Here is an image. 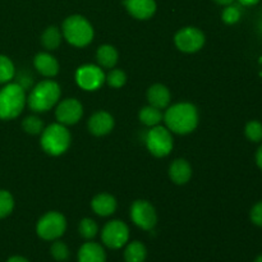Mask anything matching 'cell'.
Instances as JSON below:
<instances>
[{
    "label": "cell",
    "mask_w": 262,
    "mask_h": 262,
    "mask_svg": "<svg viewBox=\"0 0 262 262\" xmlns=\"http://www.w3.org/2000/svg\"><path fill=\"white\" fill-rule=\"evenodd\" d=\"M163 120L171 133L188 135L199 125L200 114L197 107L191 102H178L168 107Z\"/></svg>",
    "instance_id": "cell-1"
},
{
    "label": "cell",
    "mask_w": 262,
    "mask_h": 262,
    "mask_svg": "<svg viewBox=\"0 0 262 262\" xmlns=\"http://www.w3.org/2000/svg\"><path fill=\"white\" fill-rule=\"evenodd\" d=\"M60 95V86L53 79H45L32 87L27 97V105L32 112L45 113L58 104Z\"/></svg>",
    "instance_id": "cell-2"
},
{
    "label": "cell",
    "mask_w": 262,
    "mask_h": 262,
    "mask_svg": "<svg viewBox=\"0 0 262 262\" xmlns=\"http://www.w3.org/2000/svg\"><path fill=\"white\" fill-rule=\"evenodd\" d=\"M61 35L71 45L76 48H84L92 42L95 31L87 18L83 15L73 14L64 19Z\"/></svg>",
    "instance_id": "cell-3"
},
{
    "label": "cell",
    "mask_w": 262,
    "mask_h": 262,
    "mask_svg": "<svg viewBox=\"0 0 262 262\" xmlns=\"http://www.w3.org/2000/svg\"><path fill=\"white\" fill-rule=\"evenodd\" d=\"M27 104L26 90L17 82L7 83L0 90V119L10 120L20 115Z\"/></svg>",
    "instance_id": "cell-4"
},
{
    "label": "cell",
    "mask_w": 262,
    "mask_h": 262,
    "mask_svg": "<svg viewBox=\"0 0 262 262\" xmlns=\"http://www.w3.org/2000/svg\"><path fill=\"white\" fill-rule=\"evenodd\" d=\"M72 136L67 125L60 123H53L43 128L41 133V147L51 156H60L71 146Z\"/></svg>",
    "instance_id": "cell-5"
},
{
    "label": "cell",
    "mask_w": 262,
    "mask_h": 262,
    "mask_svg": "<svg viewBox=\"0 0 262 262\" xmlns=\"http://www.w3.org/2000/svg\"><path fill=\"white\" fill-rule=\"evenodd\" d=\"M146 147L156 158H165L174 147V140L171 132L163 125L151 127L146 135Z\"/></svg>",
    "instance_id": "cell-6"
},
{
    "label": "cell",
    "mask_w": 262,
    "mask_h": 262,
    "mask_svg": "<svg viewBox=\"0 0 262 262\" xmlns=\"http://www.w3.org/2000/svg\"><path fill=\"white\" fill-rule=\"evenodd\" d=\"M67 219L58 211L46 212L36 224V233L45 241H56L66 233Z\"/></svg>",
    "instance_id": "cell-7"
},
{
    "label": "cell",
    "mask_w": 262,
    "mask_h": 262,
    "mask_svg": "<svg viewBox=\"0 0 262 262\" xmlns=\"http://www.w3.org/2000/svg\"><path fill=\"white\" fill-rule=\"evenodd\" d=\"M101 239L106 247L112 250H119L128 243L129 228L122 220H112L102 228Z\"/></svg>",
    "instance_id": "cell-8"
},
{
    "label": "cell",
    "mask_w": 262,
    "mask_h": 262,
    "mask_svg": "<svg viewBox=\"0 0 262 262\" xmlns=\"http://www.w3.org/2000/svg\"><path fill=\"white\" fill-rule=\"evenodd\" d=\"M205 33L197 27H184L174 36V43L183 53H197L205 45Z\"/></svg>",
    "instance_id": "cell-9"
},
{
    "label": "cell",
    "mask_w": 262,
    "mask_h": 262,
    "mask_svg": "<svg viewBox=\"0 0 262 262\" xmlns=\"http://www.w3.org/2000/svg\"><path fill=\"white\" fill-rule=\"evenodd\" d=\"M104 71L100 66L84 64L76 71V82L84 91H96L105 83Z\"/></svg>",
    "instance_id": "cell-10"
},
{
    "label": "cell",
    "mask_w": 262,
    "mask_h": 262,
    "mask_svg": "<svg viewBox=\"0 0 262 262\" xmlns=\"http://www.w3.org/2000/svg\"><path fill=\"white\" fill-rule=\"evenodd\" d=\"M130 219L141 229L152 230L158 223V214L151 202L137 200L130 206Z\"/></svg>",
    "instance_id": "cell-11"
},
{
    "label": "cell",
    "mask_w": 262,
    "mask_h": 262,
    "mask_svg": "<svg viewBox=\"0 0 262 262\" xmlns=\"http://www.w3.org/2000/svg\"><path fill=\"white\" fill-rule=\"evenodd\" d=\"M83 115V106L74 97L66 99L56 105L55 118L63 125H73L79 122Z\"/></svg>",
    "instance_id": "cell-12"
},
{
    "label": "cell",
    "mask_w": 262,
    "mask_h": 262,
    "mask_svg": "<svg viewBox=\"0 0 262 262\" xmlns=\"http://www.w3.org/2000/svg\"><path fill=\"white\" fill-rule=\"evenodd\" d=\"M87 125L92 135L101 137V136H106L112 132L115 125V120L110 113L105 112V110H99L91 115Z\"/></svg>",
    "instance_id": "cell-13"
},
{
    "label": "cell",
    "mask_w": 262,
    "mask_h": 262,
    "mask_svg": "<svg viewBox=\"0 0 262 262\" xmlns=\"http://www.w3.org/2000/svg\"><path fill=\"white\" fill-rule=\"evenodd\" d=\"M123 4L133 18L140 20L150 19L156 12L155 0H124Z\"/></svg>",
    "instance_id": "cell-14"
},
{
    "label": "cell",
    "mask_w": 262,
    "mask_h": 262,
    "mask_svg": "<svg viewBox=\"0 0 262 262\" xmlns=\"http://www.w3.org/2000/svg\"><path fill=\"white\" fill-rule=\"evenodd\" d=\"M33 66L35 69L43 77L53 78L59 73V63L54 55L48 51L36 54L33 58Z\"/></svg>",
    "instance_id": "cell-15"
},
{
    "label": "cell",
    "mask_w": 262,
    "mask_h": 262,
    "mask_svg": "<svg viewBox=\"0 0 262 262\" xmlns=\"http://www.w3.org/2000/svg\"><path fill=\"white\" fill-rule=\"evenodd\" d=\"M169 178L178 186L188 183L192 178V166L186 159H177L169 166Z\"/></svg>",
    "instance_id": "cell-16"
},
{
    "label": "cell",
    "mask_w": 262,
    "mask_h": 262,
    "mask_svg": "<svg viewBox=\"0 0 262 262\" xmlns=\"http://www.w3.org/2000/svg\"><path fill=\"white\" fill-rule=\"evenodd\" d=\"M171 94L166 86L161 83H155L147 90L148 105L155 106L158 109H166L170 104Z\"/></svg>",
    "instance_id": "cell-17"
},
{
    "label": "cell",
    "mask_w": 262,
    "mask_h": 262,
    "mask_svg": "<svg viewBox=\"0 0 262 262\" xmlns=\"http://www.w3.org/2000/svg\"><path fill=\"white\" fill-rule=\"evenodd\" d=\"M91 207L94 212L99 216H110L117 211L118 202L114 196L109 193H100L95 196L91 201Z\"/></svg>",
    "instance_id": "cell-18"
},
{
    "label": "cell",
    "mask_w": 262,
    "mask_h": 262,
    "mask_svg": "<svg viewBox=\"0 0 262 262\" xmlns=\"http://www.w3.org/2000/svg\"><path fill=\"white\" fill-rule=\"evenodd\" d=\"M78 262H106V253L99 243L87 242L79 248Z\"/></svg>",
    "instance_id": "cell-19"
},
{
    "label": "cell",
    "mask_w": 262,
    "mask_h": 262,
    "mask_svg": "<svg viewBox=\"0 0 262 262\" xmlns=\"http://www.w3.org/2000/svg\"><path fill=\"white\" fill-rule=\"evenodd\" d=\"M118 58H119V54L113 45L105 43V45L100 46L96 51V60L102 68H114L118 63Z\"/></svg>",
    "instance_id": "cell-20"
},
{
    "label": "cell",
    "mask_w": 262,
    "mask_h": 262,
    "mask_svg": "<svg viewBox=\"0 0 262 262\" xmlns=\"http://www.w3.org/2000/svg\"><path fill=\"white\" fill-rule=\"evenodd\" d=\"M61 38H63L61 31L59 30L56 26H49V27L42 32V36H41V43H42V46L48 51H53L56 50V49L60 46Z\"/></svg>",
    "instance_id": "cell-21"
},
{
    "label": "cell",
    "mask_w": 262,
    "mask_h": 262,
    "mask_svg": "<svg viewBox=\"0 0 262 262\" xmlns=\"http://www.w3.org/2000/svg\"><path fill=\"white\" fill-rule=\"evenodd\" d=\"M138 118H140L142 124L147 125V127H155V125L160 124L161 120L164 119V114L158 107L147 105V106H143L140 110Z\"/></svg>",
    "instance_id": "cell-22"
},
{
    "label": "cell",
    "mask_w": 262,
    "mask_h": 262,
    "mask_svg": "<svg viewBox=\"0 0 262 262\" xmlns=\"http://www.w3.org/2000/svg\"><path fill=\"white\" fill-rule=\"evenodd\" d=\"M147 257V250L145 245L138 241L130 242L127 245L124 251V260L125 262H145Z\"/></svg>",
    "instance_id": "cell-23"
},
{
    "label": "cell",
    "mask_w": 262,
    "mask_h": 262,
    "mask_svg": "<svg viewBox=\"0 0 262 262\" xmlns=\"http://www.w3.org/2000/svg\"><path fill=\"white\" fill-rule=\"evenodd\" d=\"M15 67L8 56L0 55V84H7L14 78Z\"/></svg>",
    "instance_id": "cell-24"
},
{
    "label": "cell",
    "mask_w": 262,
    "mask_h": 262,
    "mask_svg": "<svg viewBox=\"0 0 262 262\" xmlns=\"http://www.w3.org/2000/svg\"><path fill=\"white\" fill-rule=\"evenodd\" d=\"M22 128L26 133H28V135L37 136L42 133L45 125H43V122L41 118L36 117V115H28V117H26L25 119H23Z\"/></svg>",
    "instance_id": "cell-25"
},
{
    "label": "cell",
    "mask_w": 262,
    "mask_h": 262,
    "mask_svg": "<svg viewBox=\"0 0 262 262\" xmlns=\"http://www.w3.org/2000/svg\"><path fill=\"white\" fill-rule=\"evenodd\" d=\"M78 232L84 239L91 241L94 239L97 235V233H99V225H97V223L95 222V220L90 219V217H84V219H82L81 222H79Z\"/></svg>",
    "instance_id": "cell-26"
},
{
    "label": "cell",
    "mask_w": 262,
    "mask_h": 262,
    "mask_svg": "<svg viewBox=\"0 0 262 262\" xmlns=\"http://www.w3.org/2000/svg\"><path fill=\"white\" fill-rule=\"evenodd\" d=\"M241 17H242V5L234 4V3L227 5L222 13V19L227 25H235L239 22Z\"/></svg>",
    "instance_id": "cell-27"
},
{
    "label": "cell",
    "mask_w": 262,
    "mask_h": 262,
    "mask_svg": "<svg viewBox=\"0 0 262 262\" xmlns=\"http://www.w3.org/2000/svg\"><path fill=\"white\" fill-rule=\"evenodd\" d=\"M14 209V199L12 193L5 189H0V219L9 216Z\"/></svg>",
    "instance_id": "cell-28"
},
{
    "label": "cell",
    "mask_w": 262,
    "mask_h": 262,
    "mask_svg": "<svg viewBox=\"0 0 262 262\" xmlns=\"http://www.w3.org/2000/svg\"><path fill=\"white\" fill-rule=\"evenodd\" d=\"M245 133L251 142H262V123L258 120H251L246 124Z\"/></svg>",
    "instance_id": "cell-29"
},
{
    "label": "cell",
    "mask_w": 262,
    "mask_h": 262,
    "mask_svg": "<svg viewBox=\"0 0 262 262\" xmlns=\"http://www.w3.org/2000/svg\"><path fill=\"white\" fill-rule=\"evenodd\" d=\"M105 82H107L110 87L113 89H120L127 82V74L122 71V69H112V71L107 73Z\"/></svg>",
    "instance_id": "cell-30"
},
{
    "label": "cell",
    "mask_w": 262,
    "mask_h": 262,
    "mask_svg": "<svg viewBox=\"0 0 262 262\" xmlns=\"http://www.w3.org/2000/svg\"><path fill=\"white\" fill-rule=\"evenodd\" d=\"M50 252H51V256L54 257V260L59 262L67 261L69 258V256H71L68 246H67L64 242H61V241H58V239L51 245Z\"/></svg>",
    "instance_id": "cell-31"
},
{
    "label": "cell",
    "mask_w": 262,
    "mask_h": 262,
    "mask_svg": "<svg viewBox=\"0 0 262 262\" xmlns=\"http://www.w3.org/2000/svg\"><path fill=\"white\" fill-rule=\"evenodd\" d=\"M250 217L251 222H252L253 224L262 228V201L253 205V207L251 209L250 212Z\"/></svg>",
    "instance_id": "cell-32"
},
{
    "label": "cell",
    "mask_w": 262,
    "mask_h": 262,
    "mask_svg": "<svg viewBox=\"0 0 262 262\" xmlns=\"http://www.w3.org/2000/svg\"><path fill=\"white\" fill-rule=\"evenodd\" d=\"M17 83L19 84L22 89H25L26 91H27V89H31V86H32L33 83V77L31 76L28 72H20L19 74H18V81Z\"/></svg>",
    "instance_id": "cell-33"
},
{
    "label": "cell",
    "mask_w": 262,
    "mask_h": 262,
    "mask_svg": "<svg viewBox=\"0 0 262 262\" xmlns=\"http://www.w3.org/2000/svg\"><path fill=\"white\" fill-rule=\"evenodd\" d=\"M255 159H256V164H257V166L262 170V145L257 148V151H256Z\"/></svg>",
    "instance_id": "cell-34"
},
{
    "label": "cell",
    "mask_w": 262,
    "mask_h": 262,
    "mask_svg": "<svg viewBox=\"0 0 262 262\" xmlns=\"http://www.w3.org/2000/svg\"><path fill=\"white\" fill-rule=\"evenodd\" d=\"M238 3H239L242 7H253V5L260 3V0H238Z\"/></svg>",
    "instance_id": "cell-35"
},
{
    "label": "cell",
    "mask_w": 262,
    "mask_h": 262,
    "mask_svg": "<svg viewBox=\"0 0 262 262\" xmlns=\"http://www.w3.org/2000/svg\"><path fill=\"white\" fill-rule=\"evenodd\" d=\"M7 262H30V261H28L27 258L22 257V256H13V257H10Z\"/></svg>",
    "instance_id": "cell-36"
},
{
    "label": "cell",
    "mask_w": 262,
    "mask_h": 262,
    "mask_svg": "<svg viewBox=\"0 0 262 262\" xmlns=\"http://www.w3.org/2000/svg\"><path fill=\"white\" fill-rule=\"evenodd\" d=\"M256 27H257V32L262 36V10L257 17V23H256Z\"/></svg>",
    "instance_id": "cell-37"
},
{
    "label": "cell",
    "mask_w": 262,
    "mask_h": 262,
    "mask_svg": "<svg viewBox=\"0 0 262 262\" xmlns=\"http://www.w3.org/2000/svg\"><path fill=\"white\" fill-rule=\"evenodd\" d=\"M216 4L219 5H223V7H227V5L232 4V3H234V0H214Z\"/></svg>",
    "instance_id": "cell-38"
},
{
    "label": "cell",
    "mask_w": 262,
    "mask_h": 262,
    "mask_svg": "<svg viewBox=\"0 0 262 262\" xmlns=\"http://www.w3.org/2000/svg\"><path fill=\"white\" fill-rule=\"evenodd\" d=\"M255 262H262V255H260V256H257V257H256V260H255Z\"/></svg>",
    "instance_id": "cell-39"
}]
</instances>
